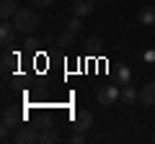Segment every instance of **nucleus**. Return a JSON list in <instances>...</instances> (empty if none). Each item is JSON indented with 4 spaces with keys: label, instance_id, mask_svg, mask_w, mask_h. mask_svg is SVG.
Masks as SVG:
<instances>
[{
    "label": "nucleus",
    "instance_id": "f257e3e1",
    "mask_svg": "<svg viewBox=\"0 0 155 144\" xmlns=\"http://www.w3.org/2000/svg\"><path fill=\"white\" fill-rule=\"evenodd\" d=\"M39 23H41V18L34 8H18V13L13 16V26L18 28V33H26V36L36 33Z\"/></svg>",
    "mask_w": 155,
    "mask_h": 144
},
{
    "label": "nucleus",
    "instance_id": "f03ea898",
    "mask_svg": "<svg viewBox=\"0 0 155 144\" xmlns=\"http://www.w3.org/2000/svg\"><path fill=\"white\" fill-rule=\"evenodd\" d=\"M21 121H23V113L21 111H16V108H5V113H3V131H0L3 142L11 139V129H21Z\"/></svg>",
    "mask_w": 155,
    "mask_h": 144
},
{
    "label": "nucleus",
    "instance_id": "7ed1b4c3",
    "mask_svg": "<svg viewBox=\"0 0 155 144\" xmlns=\"http://www.w3.org/2000/svg\"><path fill=\"white\" fill-rule=\"evenodd\" d=\"M13 142H16V144H36L39 142V129L36 126H21V129H16Z\"/></svg>",
    "mask_w": 155,
    "mask_h": 144
},
{
    "label": "nucleus",
    "instance_id": "20e7f679",
    "mask_svg": "<svg viewBox=\"0 0 155 144\" xmlns=\"http://www.w3.org/2000/svg\"><path fill=\"white\" fill-rule=\"evenodd\" d=\"M116 100H122V90L116 85H104L98 88V103L101 105H114Z\"/></svg>",
    "mask_w": 155,
    "mask_h": 144
},
{
    "label": "nucleus",
    "instance_id": "39448f33",
    "mask_svg": "<svg viewBox=\"0 0 155 144\" xmlns=\"http://www.w3.org/2000/svg\"><path fill=\"white\" fill-rule=\"evenodd\" d=\"M91 126H93V113H91V111H78L75 116H72V129H78V131H88Z\"/></svg>",
    "mask_w": 155,
    "mask_h": 144
},
{
    "label": "nucleus",
    "instance_id": "423d86ee",
    "mask_svg": "<svg viewBox=\"0 0 155 144\" xmlns=\"http://www.w3.org/2000/svg\"><path fill=\"white\" fill-rule=\"evenodd\" d=\"M93 11H96L93 0H72V13H75V16L85 18V16H91Z\"/></svg>",
    "mask_w": 155,
    "mask_h": 144
},
{
    "label": "nucleus",
    "instance_id": "0eeeda50",
    "mask_svg": "<svg viewBox=\"0 0 155 144\" xmlns=\"http://www.w3.org/2000/svg\"><path fill=\"white\" fill-rule=\"evenodd\" d=\"M140 103L142 105H155V83H147L140 88Z\"/></svg>",
    "mask_w": 155,
    "mask_h": 144
},
{
    "label": "nucleus",
    "instance_id": "6e6552de",
    "mask_svg": "<svg viewBox=\"0 0 155 144\" xmlns=\"http://www.w3.org/2000/svg\"><path fill=\"white\" fill-rule=\"evenodd\" d=\"M137 21L145 26H155V5H142L137 13Z\"/></svg>",
    "mask_w": 155,
    "mask_h": 144
},
{
    "label": "nucleus",
    "instance_id": "1a4fd4ad",
    "mask_svg": "<svg viewBox=\"0 0 155 144\" xmlns=\"http://www.w3.org/2000/svg\"><path fill=\"white\" fill-rule=\"evenodd\" d=\"M54 142H60V134L52 131L49 126H39V142L36 144H54Z\"/></svg>",
    "mask_w": 155,
    "mask_h": 144
},
{
    "label": "nucleus",
    "instance_id": "9d476101",
    "mask_svg": "<svg viewBox=\"0 0 155 144\" xmlns=\"http://www.w3.org/2000/svg\"><path fill=\"white\" fill-rule=\"evenodd\" d=\"M16 13H18L16 0H3V5H0V18H3V21H13Z\"/></svg>",
    "mask_w": 155,
    "mask_h": 144
},
{
    "label": "nucleus",
    "instance_id": "9b49d317",
    "mask_svg": "<svg viewBox=\"0 0 155 144\" xmlns=\"http://www.w3.org/2000/svg\"><path fill=\"white\" fill-rule=\"evenodd\" d=\"M122 100H124V103H137V100H140V93H137V88H134L132 83L122 85Z\"/></svg>",
    "mask_w": 155,
    "mask_h": 144
},
{
    "label": "nucleus",
    "instance_id": "f8f14e48",
    "mask_svg": "<svg viewBox=\"0 0 155 144\" xmlns=\"http://www.w3.org/2000/svg\"><path fill=\"white\" fill-rule=\"evenodd\" d=\"M16 67H18V54L5 52V54H3V72H13Z\"/></svg>",
    "mask_w": 155,
    "mask_h": 144
},
{
    "label": "nucleus",
    "instance_id": "ddd939ff",
    "mask_svg": "<svg viewBox=\"0 0 155 144\" xmlns=\"http://www.w3.org/2000/svg\"><path fill=\"white\" fill-rule=\"evenodd\" d=\"M16 31L18 28L13 26V23H3V26H0V39H3V44H11V39H13Z\"/></svg>",
    "mask_w": 155,
    "mask_h": 144
},
{
    "label": "nucleus",
    "instance_id": "4468645a",
    "mask_svg": "<svg viewBox=\"0 0 155 144\" xmlns=\"http://www.w3.org/2000/svg\"><path fill=\"white\" fill-rule=\"evenodd\" d=\"M75 36H78V33H72V31L65 28V31L57 36V44H60V46H72V44H75Z\"/></svg>",
    "mask_w": 155,
    "mask_h": 144
},
{
    "label": "nucleus",
    "instance_id": "2eb2a0df",
    "mask_svg": "<svg viewBox=\"0 0 155 144\" xmlns=\"http://www.w3.org/2000/svg\"><path fill=\"white\" fill-rule=\"evenodd\" d=\"M116 77H119V85L132 83V70H129V67H124V64H119V70H116Z\"/></svg>",
    "mask_w": 155,
    "mask_h": 144
},
{
    "label": "nucleus",
    "instance_id": "dca6fc26",
    "mask_svg": "<svg viewBox=\"0 0 155 144\" xmlns=\"http://www.w3.org/2000/svg\"><path fill=\"white\" fill-rule=\"evenodd\" d=\"M67 31H72V33H80V31H83V21H80V16H72L70 18V21H67Z\"/></svg>",
    "mask_w": 155,
    "mask_h": 144
},
{
    "label": "nucleus",
    "instance_id": "f3484780",
    "mask_svg": "<svg viewBox=\"0 0 155 144\" xmlns=\"http://www.w3.org/2000/svg\"><path fill=\"white\" fill-rule=\"evenodd\" d=\"M70 142H72V144H83V142H85L83 131H78V129H75V134H72V136H70Z\"/></svg>",
    "mask_w": 155,
    "mask_h": 144
},
{
    "label": "nucleus",
    "instance_id": "a211bd4d",
    "mask_svg": "<svg viewBox=\"0 0 155 144\" xmlns=\"http://www.w3.org/2000/svg\"><path fill=\"white\" fill-rule=\"evenodd\" d=\"M85 44H88L91 49H96V46H101V39H98V36H88V41H85Z\"/></svg>",
    "mask_w": 155,
    "mask_h": 144
},
{
    "label": "nucleus",
    "instance_id": "6ab92c4d",
    "mask_svg": "<svg viewBox=\"0 0 155 144\" xmlns=\"http://www.w3.org/2000/svg\"><path fill=\"white\" fill-rule=\"evenodd\" d=\"M31 3H34L36 8H49L52 3H54V0H31Z\"/></svg>",
    "mask_w": 155,
    "mask_h": 144
},
{
    "label": "nucleus",
    "instance_id": "aec40b11",
    "mask_svg": "<svg viewBox=\"0 0 155 144\" xmlns=\"http://www.w3.org/2000/svg\"><path fill=\"white\" fill-rule=\"evenodd\" d=\"M23 44H26V49H36V44H39V41L34 39V36H28V39L23 41Z\"/></svg>",
    "mask_w": 155,
    "mask_h": 144
},
{
    "label": "nucleus",
    "instance_id": "412c9836",
    "mask_svg": "<svg viewBox=\"0 0 155 144\" xmlns=\"http://www.w3.org/2000/svg\"><path fill=\"white\" fill-rule=\"evenodd\" d=\"M145 62H155V49H150V52H145V57H142Z\"/></svg>",
    "mask_w": 155,
    "mask_h": 144
},
{
    "label": "nucleus",
    "instance_id": "4be33fe9",
    "mask_svg": "<svg viewBox=\"0 0 155 144\" xmlns=\"http://www.w3.org/2000/svg\"><path fill=\"white\" fill-rule=\"evenodd\" d=\"M153 142H155V134H153Z\"/></svg>",
    "mask_w": 155,
    "mask_h": 144
}]
</instances>
